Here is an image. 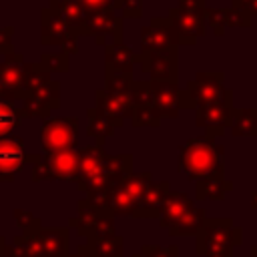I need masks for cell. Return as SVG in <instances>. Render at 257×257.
<instances>
[{"label": "cell", "instance_id": "obj_1", "mask_svg": "<svg viewBox=\"0 0 257 257\" xmlns=\"http://www.w3.org/2000/svg\"><path fill=\"white\" fill-rule=\"evenodd\" d=\"M225 149L209 137H193L179 151V169L191 181L225 177Z\"/></svg>", "mask_w": 257, "mask_h": 257}, {"label": "cell", "instance_id": "obj_2", "mask_svg": "<svg viewBox=\"0 0 257 257\" xmlns=\"http://www.w3.org/2000/svg\"><path fill=\"white\" fill-rule=\"evenodd\" d=\"M229 96H233V90L225 88L223 70H201L187 82L185 88H181L179 104L181 110H197L201 106L223 102Z\"/></svg>", "mask_w": 257, "mask_h": 257}, {"label": "cell", "instance_id": "obj_3", "mask_svg": "<svg viewBox=\"0 0 257 257\" xmlns=\"http://www.w3.org/2000/svg\"><path fill=\"white\" fill-rule=\"evenodd\" d=\"M241 243V229L229 219H207L197 233V251L207 257H233V247Z\"/></svg>", "mask_w": 257, "mask_h": 257}, {"label": "cell", "instance_id": "obj_4", "mask_svg": "<svg viewBox=\"0 0 257 257\" xmlns=\"http://www.w3.org/2000/svg\"><path fill=\"white\" fill-rule=\"evenodd\" d=\"M26 163L32 165L30 179L36 183L46 179L76 183V175H78L76 149L62 151V153H48V155H26Z\"/></svg>", "mask_w": 257, "mask_h": 257}, {"label": "cell", "instance_id": "obj_5", "mask_svg": "<svg viewBox=\"0 0 257 257\" xmlns=\"http://www.w3.org/2000/svg\"><path fill=\"white\" fill-rule=\"evenodd\" d=\"M14 249L28 257H68V229H38L14 237Z\"/></svg>", "mask_w": 257, "mask_h": 257}, {"label": "cell", "instance_id": "obj_6", "mask_svg": "<svg viewBox=\"0 0 257 257\" xmlns=\"http://www.w3.org/2000/svg\"><path fill=\"white\" fill-rule=\"evenodd\" d=\"M153 183L151 173H131L120 183H116L104 197V207L112 215H133L143 193Z\"/></svg>", "mask_w": 257, "mask_h": 257}, {"label": "cell", "instance_id": "obj_7", "mask_svg": "<svg viewBox=\"0 0 257 257\" xmlns=\"http://www.w3.org/2000/svg\"><path fill=\"white\" fill-rule=\"evenodd\" d=\"M70 225L78 227V233L84 235L90 243L114 235V215L108 209L92 205L86 199L78 203V217L72 219Z\"/></svg>", "mask_w": 257, "mask_h": 257}, {"label": "cell", "instance_id": "obj_8", "mask_svg": "<svg viewBox=\"0 0 257 257\" xmlns=\"http://www.w3.org/2000/svg\"><path fill=\"white\" fill-rule=\"evenodd\" d=\"M78 120L74 116H54L46 118L40 126V145L44 155L72 151L76 147Z\"/></svg>", "mask_w": 257, "mask_h": 257}, {"label": "cell", "instance_id": "obj_9", "mask_svg": "<svg viewBox=\"0 0 257 257\" xmlns=\"http://www.w3.org/2000/svg\"><path fill=\"white\" fill-rule=\"evenodd\" d=\"M179 34L169 16H155L141 28V54H155L179 48Z\"/></svg>", "mask_w": 257, "mask_h": 257}, {"label": "cell", "instance_id": "obj_10", "mask_svg": "<svg viewBox=\"0 0 257 257\" xmlns=\"http://www.w3.org/2000/svg\"><path fill=\"white\" fill-rule=\"evenodd\" d=\"M233 96L225 98L223 102L201 106L195 110V124L199 128H205V137L217 139L225 135V128H231L233 124Z\"/></svg>", "mask_w": 257, "mask_h": 257}, {"label": "cell", "instance_id": "obj_11", "mask_svg": "<svg viewBox=\"0 0 257 257\" xmlns=\"http://www.w3.org/2000/svg\"><path fill=\"white\" fill-rule=\"evenodd\" d=\"M82 36H94L98 46H106V38H110V42H122V16L114 10L88 12Z\"/></svg>", "mask_w": 257, "mask_h": 257}, {"label": "cell", "instance_id": "obj_12", "mask_svg": "<svg viewBox=\"0 0 257 257\" xmlns=\"http://www.w3.org/2000/svg\"><path fill=\"white\" fill-rule=\"evenodd\" d=\"M135 62L141 64V70L149 74L151 80L159 82H179V48L155 52V54H137Z\"/></svg>", "mask_w": 257, "mask_h": 257}, {"label": "cell", "instance_id": "obj_13", "mask_svg": "<svg viewBox=\"0 0 257 257\" xmlns=\"http://www.w3.org/2000/svg\"><path fill=\"white\" fill-rule=\"evenodd\" d=\"M169 20L175 26L179 34V44L193 46L197 38H201L207 32V22H205V10H185L179 6L169 8Z\"/></svg>", "mask_w": 257, "mask_h": 257}, {"label": "cell", "instance_id": "obj_14", "mask_svg": "<svg viewBox=\"0 0 257 257\" xmlns=\"http://www.w3.org/2000/svg\"><path fill=\"white\" fill-rule=\"evenodd\" d=\"M60 106V84L56 80L48 82L44 88L26 96L20 106L22 118H50V112Z\"/></svg>", "mask_w": 257, "mask_h": 257}, {"label": "cell", "instance_id": "obj_15", "mask_svg": "<svg viewBox=\"0 0 257 257\" xmlns=\"http://www.w3.org/2000/svg\"><path fill=\"white\" fill-rule=\"evenodd\" d=\"M94 108L108 116L116 128H120L126 120H131L135 106L128 92H108L104 88H98L94 92Z\"/></svg>", "mask_w": 257, "mask_h": 257}, {"label": "cell", "instance_id": "obj_16", "mask_svg": "<svg viewBox=\"0 0 257 257\" xmlns=\"http://www.w3.org/2000/svg\"><path fill=\"white\" fill-rule=\"evenodd\" d=\"M24 139L18 135L0 137V183L12 181L24 167Z\"/></svg>", "mask_w": 257, "mask_h": 257}, {"label": "cell", "instance_id": "obj_17", "mask_svg": "<svg viewBox=\"0 0 257 257\" xmlns=\"http://www.w3.org/2000/svg\"><path fill=\"white\" fill-rule=\"evenodd\" d=\"M78 153V175H76V187L78 191H84L94 179H98L104 173V147L100 145H86L82 149H76Z\"/></svg>", "mask_w": 257, "mask_h": 257}, {"label": "cell", "instance_id": "obj_18", "mask_svg": "<svg viewBox=\"0 0 257 257\" xmlns=\"http://www.w3.org/2000/svg\"><path fill=\"white\" fill-rule=\"evenodd\" d=\"M179 82H159L151 80V106L161 118H177L181 112L179 104Z\"/></svg>", "mask_w": 257, "mask_h": 257}, {"label": "cell", "instance_id": "obj_19", "mask_svg": "<svg viewBox=\"0 0 257 257\" xmlns=\"http://www.w3.org/2000/svg\"><path fill=\"white\" fill-rule=\"evenodd\" d=\"M74 36L58 12L50 6L40 8V44L42 46H60L66 38Z\"/></svg>", "mask_w": 257, "mask_h": 257}, {"label": "cell", "instance_id": "obj_20", "mask_svg": "<svg viewBox=\"0 0 257 257\" xmlns=\"http://www.w3.org/2000/svg\"><path fill=\"white\" fill-rule=\"evenodd\" d=\"M195 209L193 201L189 195L181 193V191H169L165 201H163V207H161V213H159V221H161V227L165 229H173L175 225H179L191 211Z\"/></svg>", "mask_w": 257, "mask_h": 257}, {"label": "cell", "instance_id": "obj_21", "mask_svg": "<svg viewBox=\"0 0 257 257\" xmlns=\"http://www.w3.org/2000/svg\"><path fill=\"white\" fill-rule=\"evenodd\" d=\"M169 191H171V187H169L167 181H153L149 185V189L143 193V197H141V201H139V205H137V209L133 211L131 217H135V219L159 217L163 201H165Z\"/></svg>", "mask_w": 257, "mask_h": 257}, {"label": "cell", "instance_id": "obj_22", "mask_svg": "<svg viewBox=\"0 0 257 257\" xmlns=\"http://www.w3.org/2000/svg\"><path fill=\"white\" fill-rule=\"evenodd\" d=\"M24 66L26 60L22 56V52H12L8 56H4V60L0 62V84L4 88H8L16 100H20V86H22V76H24Z\"/></svg>", "mask_w": 257, "mask_h": 257}, {"label": "cell", "instance_id": "obj_23", "mask_svg": "<svg viewBox=\"0 0 257 257\" xmlns=\"http://www.w3.org/2000/svg\"><path fill=\"white\" fill-rule=\"evenodd\" d=\"M48 6L58 12V16L66 22V26L70 28V32L76 38L82 36L84 20H86V10L82 8L80 0H50Z\"/></svg>", "mask_w": 257, "mask_h": 257}, {"label": "cell", "instance_id": "obj_24", "mask_svg": "<svg viewBox=\"0 0 257 257\" xmlns=\"http://www.w3.org/2000/svg\"><path fill=\"white\" fill-rule=\"evenodd\" d=\"M135 56H137V52H133L131 46H126L122 42H106V46H104V70L133 74Z\"/></svg>", "mask_w": 257, "mask_h": 257}, {"label": "cell", "instance_id": "obj_25", "mask_svg": "<svg viewBox=\"0 0 257 257\" xmlns=\"http://www.w3.org/2000/svg\"><path fill=\"white\" fill-rule=\"evenodd\" d=\"M48 82H52L50 72L40 64V62H26L24 66V76H22V86H20V102L34 94L36 90L44 88Z\"/></svg>", "mask_w": 257, "mask_h": 257}, {"label": "cell", "instance_id": "obj_26", "mask_svg": "<svg viewBox=\"0 0 257 257\" xmlns=\"http://www.w3.org/2000/svg\"><path fill=\"white\" fill-rule=\"evenodd\" d=\"M86 118H88V124H86V135L94 141V145H100V147H104V143L114 135V131H116V126H114V122L108 118V116H104L102 112H98L94 106L92 108H88L86 110Z\"/></svg>", "mask_w": 257, "mask_h": 257}, {"label": "cell", "instance_id": "obj_27", "mask_svg": "<svg viewBox=\"0 0 257 257\" xmlns=\"http://www.w3.org/2000/svg\"><path fill=\"white\" fill-rule=\"evenodd\" d=\"M231 189H233V185L225 177H209V179L197 181L195 197L199 201H221Z\"/></svg>", "mask_w": 257, "mask_h": 257}, {"label": "cell", "instance_id": "obj_28", "mask_svg": "<svg viewBox=\"0 0 257 257\" xmlns=\"http://www.w3.org/2000/svg\"><path fill=\"white\" fill-rule=\"evenodd\" d=\"M231 133L233 137H257V108H235Z\"/></svg>", "mask_w": 257, "mask_h": 257}, {"label": "cell", "instance_id": "obj_29", "mask_svg": "<svg viewBox=\"0 0 257 257\" xmlns=\"http://www.w3.org/2000/svg\"><path fill=\"white\" fill-rule=\"evenodd\" d=\"M104 173L110 179L112 187L120 183L124 177L133 173V155H106L104 159Z\"/></svg>", "mask_w": 257, "mask_h": 257}, {"label": "cell", "instance_id": "obj_30", "mask_svg": "<svg viewBox=\"0 0 257 257\" xmlns=\"http://www.w3.org/2000/svg\"><path fill=\"white\" fill-rule=\"evenodd\" d=\"M22 120L24 118L20 114V108H16V102L0 100V137L12 135V131L20 126Z\"/></svg>", "mask_w": 257, "mask_h": 257}, {"label": "cell", "instance_id": "obj_31", "mask_svg": "<svg viewBox=\"0 0 257 257\" xmlns=\"http://www.w3.org/2000/svg\"><path fill=\"white\" fill-rule=\"evenodd\" d=\"M207 217H205V211L203 209H193L179 225H175L173 229H169L171 235H197L201 231V227L205 225Z\"/></svg>", "mask_w": 257, "mask_h": 257}, {"label": "cell", "instance_id": "obj_32", "mask_svg": "<svg viewBox=\"0 0 257 257\" xmlns=\"http://www.w3.org/2000/svg\"><path fill=\"white\" fill-rule=\"evenodd\" d=\"M133 82H135L133 74L104 70V90H108V92H131Z\"/></svg>", "mask_w": 257, "mask_h": 257}, {"label": "cell", "instance_id": "obj_33", "mask_svg": "<svg viewBox=\"0 0 257 257\" xmlns=\"http://www.w3.org/2000/svg\"><path fill=\"white\" fill-rule=\"evenodd\" d=\"M90 247L96 257H122V237H118V235L90 243Z\"/></svg>", "mask_w": 257, "mask_h": 257}, {"label": "cell", "instance_id": "obj_34", "mask_svg": "<svg viewBox=\"0 0 257 257\" xmlns=\"http://www.w3.org/2000/svg\"><path fill=\"white\" fill-rule=\"evenodd\" d=\"M131 124H133L135 128L159 126V124H161V116L155 112L153 106H135V108H133V116H131Z\"/></svg>", "mask_w": 257, "mask_h": 257}, {"label": "cell", "instance_id": "obj_35", "mask_svg": "<svg viewBox=\"0 0 257 257\" xmlns=\"http://www.w3.org/2000/svg\"><path fill=\"white\" fill-rule=\"evenodd\" d=\"M50 74L52 72H68L70 70V60L66 54L62 52H42L40 60H38Z\"/></svg>", "mask_w": 257, "mask_h": 257}, {"label": "cell", "instance_id": "obj_36", "mask_svg": "<svg viewBox=\"0 0 257 257\" xmlns=\"http://www.w3.org/2000/svg\"><path fill=\"white\" fill-rule=\"evenodd\" d=\"M128 94L133 106H151V80H135Z\"/></svg>", "mask_w": 257, "mask_h": 257}, {"label": "cell", "instance_id": "obj_37", "mask_svg": "<svg viewBox=\"0 0 257 257\" xmlns=\"http://www.w3.org/2000/svg\"><path fill=\"white\" fill-rule=\"evenodd\" d=\"M205 22L207 26L211 28V32L215 36H223L225 34V14H223V8H205Z\"/></svg>", "mask_w": 257, "mask_h": 257}, {"label": "cell", "instance_id": "obj_38", "mask_svg": "<svg viewBox=\"0 0 257 257\" xmlns=\"http://www.w3.org/2000/svg\"><path fill=\"white\" fill-rule=\"evenodd\" d=\"M223 14H225V24H227V26L249 28V26L253 24V18H251L249 14H245L243 10H239V8L227 6V8H223Z\"/></svg>", "mask_w": 257, "mask_h": 257}, {"label": "cell", "instance_id": "obj_39", "mask_svg": "<svg viewBox=\"0 0 257 257\" xmlns=\"http://www.w3.org/2000/svg\"><path fill=\"white\" fill-rule=\"evenodd\" d=\"M14 219H16V223H18V227H20L22 235L36 233V231L42 227L38 217H34V215H32V213H28V211H22V209H16V211H14Z\"/></svg>", "mask_w": 257, "mask_h": 257}, {"label": "cell", "instance_id": "obj_40", "mask_svg": "<svg viewBox=\"0 0 257 257\" xmlns=\"http://www.w3.org/2000/svg\"><path fill=\"white\" fill-rule=\"evenodd\" d=\"M143 2L145 0H118L114 12L118 10L122 18H141L143 16Z\"/></svg>", "mask_w": 257, "mask_h": 257}, {"label": "cell", "instance_id": "obj_41", "mask_svg": "<svg viewBox=\"0 0 257 257\" xmlns=\"http://www.w3.org/2000/svg\"><path fill=\"white\" fill-rule=\"evenodd\" d=\"M12 36H14V26H2L0 28V54L2 56H8L14 52Z\"/></svg>", "mask_w": 257, "mask_h": 257}, {"label": "cell", "instance_id": "obj_42", "mask_svg": "<svg viewBox=\"0 0 257 257\" xmlns=\"http://www.w3.org/2000/svg\"><path fill=\"white\" fill-rule=\"evenodd\" d=\"M82 8L88 12H100V10H114L116 0H80Z\"/></svg>", "mask_w": 257, "mask_h": 257}, {"label": "cell", "instance_id": "obj_43", "mask_svg": "<svg viewBox=\"0 0 257 257\" xmlns=\"http://www.w3.org/2000/svg\"><path fill=\"white\" fill-rule=\"evenodd\" d=\"M141 257H177L175 247H143Z\"/></svg>", "mask_w": 257, "mask_h": 257}, {"label": "cell", "instance_id": "obj_44", "mask_svg": "<svg viewBox=\"0 0 257 257\" xmlns=\"http://www.w3.org/2000/svg\"><path fill=\"white\" fill-rule=\"evenodd\" d=\"M233 8H239V10H243L245 14H249L251 18L253 16H257V0H233V4H231Z\"/></svg>", "mask_w": 257, "mask_h": 257}, {"label": "cell", "instance_id": "obj_45", "mask_svg": "<svg viewBox=\"0 0 257 257\" xmlns=\"http://www.w3.org/2000/svg\"><path fill=\"white\" fill-rule=\"evenodd\" d=\"M177 6H179V8H185V10L203 12V10L207 8V0H177Z\"/></svg>", "mask_w": 257, "mask_h": 257}, {"label": "cell", "instance_id": "obj_46", "mask_svg": "<svg viewBox=\"0 0 257 257\" xmlns=\"http://www.w3.org/2000/svg\"><path fill=\"white\" fill-rule=\"evenodd\" d=\"M76 36H70V38H66L58 48H60V52L62 54H66V56H70V54H76L78 52V44H76Z\"/></svg>", "mask_w": 257, "mask_h": 257}, {"label": "cell", "instance_id": "obj_47", "mask_svg": "<svg viewBox=\"0 0 257 257\" xmlns=\"http://www.w3.org/2000/svg\"><path fill=\"white\" fill-rule=\"evenodd\" d=\"M68 257H96V255H94V251H92L90 245H84V247H78V251L72 253V255H68Z\"/></svg>", "mask_w": 257, "mask_h": 257}, {"label": "cell", "instance_id": "obj_48", "mask_svg": "<svg viewBox=\"0 0 257 257\" xmlns=\"http://www.w3.org/2000/svg\"><path fill=\"white\" fill-rule=\"evenodd\" d=\"M2 257H28V255H24V253H20L18 249H14V247H6V251H4V255Z\"/></svg>", "mask_w": 257, "mask_h": 257}, {"label": "cell", "instance_id": "obj_49", "mask_svg": "<svg viewBox=\"0 0 257 257\" xmlns=\"http://www.w3.org/2000/svg\"><path fill=\"white\" fill-rule=\"evenodd\" d=\"M251 207H253V209H257V191H253V193H251Z\"/></svg>", "mask_w": 257, "mask_h": 257}, {"label": "cell", "instance_id": "obj_50", "mask_svg": "<svg viewBox=\"0 0 257 257\" xmlns=\"http://www.w3.org/2000/svg\"><path fill=\"white\" fill-rule=\"evenodd\" d=\"M4 251H6V241H4V237L0 235V257L4 255Z\"/></svg>", "mask_w": 257, "mask_h": 257}, {"label": "cell", "instance_id": "obj_51", "mask_svg": "<svg viewBox=\"0 0 257 257\" xmlns=\"http://www.w3.org/2000/svg\"><path fill=\"white\" fill-rule=\"evenodd\" d=\"M135 257H141V255H135Z\"/></svg>", "mask_w": 257, "mask_h": 257}]
</instances>
